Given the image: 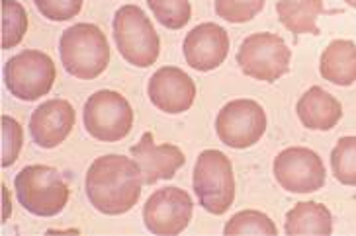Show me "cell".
<instances>
[{
  "label": "cell",
  "instance_id": "obj_17",
  "mask_svg": "<svg viewBox=\"0 0 356 236\" xmlns=\"http://www.w3.org/2000/svg\"><path fill=\"white\" fill-rule=\"evenodd\" d=\"M319 72L325 81L335 86H350L356 83V43L350 40H335L321 55Z\"/></svg>",
  "mask_w": 356,
  "mask_h": 236
},
{
  "label": "cell",
  "instance_id": "obj_13",
  "mask_svg": "<svg viewBox=\"0 0 356 236\" xmlns=\"http://www.w3.org/2000/svg\"><path fill=\"white\" fill-rule=\"evenodd\" d=\"M182 51H184L186 62L194 71H213L227 59L229 35L225 28H221L218 24L204 22L186 33Z\"/></svg>",
  "mask_w": 356,
  "mask_h": 236
},
{
  "label": "cell",
  "instance_id": "obj_15",
  "mask_svg": "<svg viewBox=\"0 0 356 236\" xmlns=\"http://www.w3.org/2000/svg\"><path fill=\"white\" fill-rule=\"evenodd\" d=\"M76 121L74 108L67 100L53 98L33 110L30 117V135L42 149H55L71 135Z\"/></svg>",
  "mask_w": 356,
  "mask_h": 236
},
{
  "label": "cell",
  "instance_id": "obj_7",
  "mask_svg": "<svg viewBox=\"0 0 356 236\" xmlns=\"http://www.w3.org/2000/svg\"><path fill=\"white\" fill-rule=\"evenodd\" d=\"M55 76L57 71L53 59L38 49L18 53L4 65V84L8 92L22 102H35L49 94Z\"/></svg>",
  "mask_w": 356,
  "mask_h": 236
},
{
  "label": "cell",
  "instance_id": "obj_27",
  "mask_svg": "<svg viewBox=\"0 0 356 236\" xmlns=\"http://www.w3.org/2000/svg\"><path fill=\"white\" fill-rule=\"evenodd\" d=\"M346 4H348V6H353V8H356V0H345Z\"/></svg>",
  "mask_w": 356,
  "mask_h": 236
},
{
  "label": "cell",
  "instance_id": "obj_12",
  "mask_svg": "<svg viewBox=\"0 0 356 236\" xmlns=\"http://www.w3.org/2000/svg\"><path fill=\"white\" fill-rule=\"evenodd\" d=\"M147 94L157 110L177 115L192 108L196 100V84L178 67H161L149 78Z\"/></svg>",
  "mask_w": 356,
  "mask_h": 236
},
{
  "label": "cell",
  "instance_id": "obj_16",
  "mask_svg": "<svg viewBox=\"0 0 356 236\" xmlns=\"http://www.w3.org/2000/svg\"><path fill=\"white\" fill-rule=\"evenodd\" d=\"M296 112L300 121L307 129L314 131H329L333 129L343 117V106L333 94L323 90L321 86H312L307 92L298 100Z\"/></svg>",
  "mask_w": 356,
  "mask_h": 236
},
{
  "label": "cell",
  "instance_id": "obj_1",
  "mask_svg": "<svg viewBox=\"0 0 356 236\" xmlns=\"http://www.w3.org/2000/svg\"><path fill=\"white\" fill-rule=\"evenodd\" d=\"M143 176L136 160L122 154L98 156L86 172V197L104 215H124L141 197Z\"/></svg>",
  "mask_w": 356,
  "mask_h": 236
},
{
  "label": "cell",
  "instance_id": "obj_8",
  "mask_svg": "<svg viewBox=\"0 0 356 236\" xmlns=\"http://www.w3.org/2000/svg\"><path fill=\"white\" fill-rule=\"evenodd\" d=\"M84 127L96 141L118 143L134 127V110L115 90H98L84 103Z\"/></svg>",
  "mask_w": 356,
  "mask_h": 236
},
{
  "label": "cell",
  "instance_id": "obj_6",
  "mask_svg": "<svg viewBox=\"0 0 356 236\" xmlns=\"http://www.w3.org/2000/svg\"><path fill=\"white\" fill-rule=\"evenodd\" d=\"M292 49L280 35L261 31L245 37L237 51V65L243 74L262 83H276L290 71Z\"/></svg>",
  "mask_w": 356,
  "mask_h": 236
},
{
  "label": "cell",
  "instance_id": "obj_25",
  "mask_svg": "<svg viewBox=\"0 0 356 236\" xmlns=\"http://www.w3.org/2000/svg\"><path fill=\"white\" fill-rule=\"evenodd\" d=\"M22 144H24L22 125L10 115H2V166L4 168H8L18 160Z\"/></svg>",
  "mask_w": 356,
  "mask_h": 236
},
{
  "label": "cell",
  "instance_id": "obj_14",
  "mask_svg": "<svg viewBox=\"0 0 356 236\" xmlns=\"http://www.w3.org/2000/svg\"><path fill=\"white\" fill-rule=\"evenodd\" d=\"M143 176V184L153 185L161 180L175 178L178 170L186 162L184 153L177 144H155L153 133H143L141 141L129 149Z\"/></svg>",
  "mask_w": 356,
  "mask_h": 236
},
{
  "label": "cell",
  "instance_id": "obj_4",
  "mask_svg": "<svg viewBox=\"0 0 356 236\" xmlns=\"http://www.w3.org/2000/svg\"><path fill=\"white\" fill-rule=\"evenodd\" d=\"M114 40L120 55L129 65L147 69L159 59L161 40L153 22L136 4H126L114 14Z\"/></svg>",
  "mask_w": 356,
  "mask_h": 236
},
{
  "label": "cell",
  "instance_id": "obj_18",
  "mask_svg": "<svg viewBox=\"0 0 356 236\" xmlns=\"http://www.w3.org/2000/svg\"><path fill=\"white\" fill-rule=\"evenodd\" d=\"M286 235H331L333 215L317 201H300L288 211L284 223Z\"/></svg>",
  "mask_w": 356,
  "mask_h": 236
},
{
  "label": "cell",
  "instance_id": "obj_20",
  "mask_svg": "<svg viewBox=\"0 0 356 236\" xmlns=\"http://www.w3.org/2000/svg\"><path fill=\"white\" fill-rule=\"evenodd\" d=\"M28 24V12L18 0H2V49L20 45Z\"/></svg>",
  "mask_w": 356,
  "mask_h": 236
},
{
  "label": "cell",
  "instance_id": "obj_24",
  "mask_svg": "<svg viewBox=\"0 0 356 236\" xmlns=\"http://www.w3.org/2000/svg\"><path fill=\"white\" fill-rule=\"evenodd\" d=\"M266 0H216V14L231 24L252 20L264 8Z\"/></svg>",
  "mask_w": 356,
  "mask_h": 236
},
{
  "label": "cell",
  "instance_id": "obj_9",
  "mask_svg": "<svg viewBox=\"0 0 356 236\" xmlns=\"http://www.w3.org/2000/svg\"><path fill=\"white\" fill-rule=\"evenodd\" d=\"M216 131L221 143L231 149H249L266 131V113L261 103L249 98L231 100L216 117Z\"/></svg>",
  "mask_w": 356,
  "mask_h": 236
},
{
  "label": "cell",
  "instance_id": "obj_5",
  "mask_svg": "<svg viewBox=\"0 0 356 236\" xmlns=\"http://www.w3.org/2000/svg\"><path fill=\"white\" fill-rule=\"evenodd\" d=\"M194 192L200 205L211 215H223L229 211L235 199V178L227 154L208 149L200 153L194 166Z\"/></svg>",
  "mask_w": 356,
  "mask_h": 236
},
{
  "label": "cell",
  "instance_id": "obj_19",
  "mask_svg": "<svg viewBox=\"0 0 356 236\" xmlns=\"http://www.w3.org/2000/svg\"><path fill=\"white\" fill-rule=\"evenodd\" d=\"M325 12L323 0H280L276 2V14L284 28L292 31L293 35L312 33L319 35L317 18Z\"/></svg>",
  "mask_w": 356,
  "mask_h": 236
},
{
  "label": "cell",
  "instance_id": "obj_26",
  "mask_svg": "<svg viewBox=\"0 0 356 236\" xmlns=\"http://www.w3.org/2000/svg\"><path fill=\"white\" fill-rule=\"evenodd\" d=\"M33 4L43 18L51 22L71 20L83 8V0H33Z\"/></svg>",
  "mask_w": 356,
  "mask_h": 236
},
{
  "label": "cell",
  "instance_id": "obj_23",
  "mask_svg": "<svg viewBox=\"0 0 356 236\" xmlns=\"http://www.w3.org/2000/svg\"><path fill=\"white\" fill-rule=\"evenodd\" d=\"M153 16L168 30L184 28L192 18L188 0H147Z\"/></svg>",
  "mask_w": 356,
  "mask_h": 236
},
{
  "label": "cell",
  "instance_id": "obj_11",
  "mask_svg": "<svg viewBox=\"0 0 356 236\" xmlns=\"http://www.w3.org/2000/svg\"><path fill=\"white\" fill-rule=\"evenodd\" d=\"M194 203L188 192L177 185L161 187L143 205V223L153 235H180L190 225Z\"/></svg>",
  "mask_w": 356,
  "mask_h": 236
},
{
  "label": "cell",
  "instance_id": "obj_3",
  "mask_svg": "<svg viewBox=\"0 0 356 236\" xmlns=\"http://www.w3.org/2000/svg\"><path fill=\"white\" fill-rule=\"evenodd\" d=\"M14 189L20 205L38 217L59 215L69 201V185L55 168L45 165L22 168L14 180Z\"/></svg>",
  "mask_w": 356,
  "mask_h": 236
},
{
  "label": "cell",
  "instance_id": "obj_21",
  "mask_svg": "<svg viewBox=\"0 0 356 236\" xmlns=\"http://www.w3.org/2000/svg\"><path fill=\"white\" fill-rule=\"evenodd\" d=\"M223 235H278V228L268 215L247 209L231 217L223 226Z\"/></svg>",
  "mask_w": 356,
  "mask_h": 236
},
{
  "label": "cell",
  "instance_id": "obj_22",
  "mask_svg": "<svg viewBox=\"0 0 356 236\" xmlns=\"http://www.w3.org/2000/svg\"><path fill=\"white\" fill-rule=\"evenodd\" d=\"M331 170L343 185H356V137H343L331 153Z\"/></svg>",
  "mask_w": 356,
  "mask_h": 236
},
{
  "label": "cell",
  "instance_id": "obj_10",
  "mask_svg": "<svg viewBox=\"0 0 356 236\" xmlns=\"http://www.w3.org/2000/svg\"><path fill=\"white\" fill-rule=\"evenodd\" d=\"M274 178L290 194H314L325 185L321 156L305 146H290L274 158Z\"/></svg>",
  "mask_w": 356,
  "mask_h": 236
},
{
  "label": "cell",
  "instance_id": "obj_2",
  "mask_svg": "<svg viewBox=\"0 0 356 236\" xmlns=\"http://www.w3.org/2000/svg\"><path fill=\"white\" fill-rule=\"evenodd\" d=\"M59 55L65 71L74 78L92 81L110 62V45L106 33L95 24H74L61 33Z\"/></svg>",
  "mask_w": 356,
  "mask_h": 236
}]
</instances>
